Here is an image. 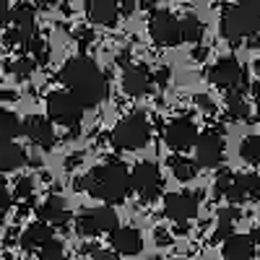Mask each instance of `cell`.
<instances>
[{
    "instance_id": "cell-18",
    "label": "cell",
    "mask_w": 260,
    "mask_h": 260,
    "mask_svg": "<svg viewBox=\"0 0 260 260\" xmlns=\"http://www.w3.org/2000/svg\"><path fill=\"white\" fill-rule=\"evenodd\" d=\"M86 16L96 26H115L120 18V3L117 0H89L86 3Z\"/></svg>"
},
{
    "instance_id": "cell-1",
    "label": "cell",
    "mask_w": 260,
    "mask_h": 260,
    "mask_svg": "<svg viewBox=\"0 0 260 260\" xmlns=\"http://www.w3.org/2000/svg\"><path fill=\"white\" fill-rule=\"evenodd\" d=\"M60 81L65 83V91H71L83 107H96L110 96V81L99 71V65L89 57H71L62 65Z\"/></svg>"
},
{
    "instance_id": "cell-16",
    "label": "cell",
    "mask_w": 260,
    "mask_h": 260,
    "mask_svg": "<svg viewBox=\"0 0 260 260\" xmlns=\"http://www.w3.org/2000/svg\"><path fill=\"white\" fill-rule=\"evenodd\" d=\"M151 83H154V76L146 65H127L122 71V89L130 96H146L151 91Z\"/></svg>"
},
{
    "instance_id": "cell-6",
    "label": "cell",
    "mask_w": 260,
    "mask_h": 260,
    "mask_svg": "<svg viewBox=\"0 0 260 260\" xmlns=\"http://www.w3.org/2000/svg\"><path fill=\"white\" fill-rule=\"evenodd\" d=\"M260 29V16H255L252 11L242 8V6H229L221 13V34L229 42H240L247 37H255Z\"/></svg>"
},
{
    "instance_id": "cell-21",
    "label": "cell",
    "mask_w": 260,
    "mask_h": 260,
    "mask_svg": "<svg viewBox=\"0 0 260 260\" xmlns=\"http://www.w3.org/2000/svg\"><path fill=\"white\" fill-rule=\"evenodd\" d=\"M29 161L26 151L13 141H0V172H16Z\"/></svg>"
},
{
    "instance_id": "cell-32",
    "label": "cell",
    "mask_w": 260,
    "mask_h": 260,
    "mask_svg": "<svg viewBox=\"0 0 260 260\" xmlns=\"http://www.w3.org/2000/svg\"><path fill=\"white\" fill-rule=\"evenodd\" d=\"M31 68H34V60H26V57H21V60L13 62V73H16L18 78H26V76L31 73Z\"/></svg>"
},
{
    "instance_id": "cell-10",
    "label": "cell",
    "mask_w": 260,
    "mask_h": 260,
    "mask_svg": "<svg viewBox=\"0 0 260 260\" xmlns=\"http://www.w3.org/2000/svg\"><path fill=\"white\" fill-rule=\"evenodd\" d=\"M148 34L161 47H177L182 42L180 18L175 13H169V11H154L151 18H148Z\"/></svg>"
},
{
    "instance_id": "cell-13",
    "label": "cell",
    "mask_w": 260,
    "mask_h": 260,
    "mask_svg": "<svg viewBox=\"0 0 260 260\" xmlns=\"http://www.w3.org/2000/svg\"><path fill=\"white\" fill-rule=\"evenodd\" d=\"M164 141L172 151H187L198 141V127L190 117H175L164 130Z\"/></svg>"
},
{
    "instance_id": "cell-30",
    "label": "cell",
    "mask_w": 260,
    "mask_h": 260,
    "mask_svg": "<svg viewBox=\"0 0 260 260\" xmlns=\"http://www.w3.org/2000/svg\"><path fill=\"white\" fill-rule=\"evenodd\" d=\"M29 50H31V55H34V62L39 60V62H47V45H45V42H42L39 37H34L31 42H29Z\"/></svg>"
},
{
    "instance_id": "cell-29",
    "label": "cell",
    "mask_w": 260,
    "mask_h": 260,
    "mask_svg": "<svg viewBox=\"0 0 260 260\" xmlns=\"http://www.w3.org/2000/svg\"><path fill=\"white\" fill-rule=\"evenodd\" d=\"M37 255H39V260H60L62 257V242L57 237H52V240H47L37 250Z\"/></svg>"
},
{
    "instance_id": "cell-45",
    "label": "cell",
    "mask_w": 260,
    "mask_h": 260,
    "mask_svg": "<svg viewBox=\"0 0 260 260\" xmlns=\"http://www.w3.org/2000/svg\"><path fill=\"white\" fill-rule=\"evenodd\" d=\"M16 99V94H11V91H3L0 94V102H13Z\"/></svg>"
},
{
    "instance_id": "cell-9",
    "label": "cell",
    "mask_w": 260,
    "mask_h": 260,
    "mask_svg": "<svg viewBox=\"0 0 260 260\" xmlns=\"http://www.w3.org/2000/svg\"><path fill=\"white\" fill-rule=\"evenodd\" d=\"M130 187H133L143 201H156L164 187V177L154 161H138L130 172Z\"/></svg>"
},
{
    "instance_id": "cell-42",
    "label": "cell",
    "mask_w": 260,
    "mask_h": 260,
    "mask_svg": "<svg viewBox=\"0 0 260 260\" xmlns=\"http://www.w3.org/2000/svg\"><path fill=\"white\" fill-rule=\"evenodd\" d=\"M156 242H159V245H169V234H167L164 229L156 232Z\"/></svg>"
},
{
    "instance_id": "cell-3",
    "label": "cell",
    "mask_w": 260,
    "mask_h": 260,
    "mask_svg": "<svg viewBox=\"0 0 260 260\" xmlns=\"http://www.w3.org/2000/svg\"><path fill=\"white\" fill-rule=\"evenodd\" d=\"M151 141V122L143 112H133L122 117L112 130V143L122 151H138Z\"/></svg>"
},
{
    "instance_id": "cell-33",
    "label": "cell",
    "mask_w": 260,
    "mask_h": 260,
    "mask_svg": "<svg viewBox=\"0 0 260 260\" xmlns=\"http://www.w3.org/2000/svg\"><path fill=\"white\" fill-rule=\"evenodd\" d=\"M31 190H34V185H31V180H29V177L18 180V185H16V198H29Z\"/></svg>"
},
{
    "instance_id": "cell-12",
    "label": "cell",
    "mask_w": 260,
    "mask_h": 260,
    "mask_svg": "<svg viewBox=\"0 0 260 260\" xmlns=\"http://www.w3.org/2000/svg\"><path fill=\"white\" fill-rule=\"evenodd\" d=\"M224 159V138L216 133V130H206V133H198V141H195V161L198 167H219Z\"/></svg>"
},
{
    "instance_id": "cell-41",
    "label": "cell",
    "mask_w": 260,
    "mask_h": 260,
    "mask_svg": "<svg viewBox=\"0 0 260 260\" xmlns=\"http://www.w3.org/2000/svg\"><path fill=\"white\" fill-rule=\"evenodd\" d=\"M57 0H31V6H39V8H52Z\"/></svg>"
},
{
    "instance_id": "cell-7",
    "label": "cell",
    "mask_w": 260,
    "mask_h": 260,
    "mask_svg": "<svg viewBox=\"0 0 260 260\" xmlns=\"http://www.w3.org/2000/svg\"><path fill=\"white\" fill-rule=\"evenodd\" d=\"M37 37V16L29 3L11 8V29L6 31V45L29 47V42Z\"/></svg>"
},
{
    "instance_id": "cell-11",
    "label": "cell",
    "mask_w": 260,
    "mask_h": 260,
    "mask_svg": "<svg viewBox=\"0 0 260 260\" xmlns=\"http://www.w3.org/2000/svg\"><path fill=\"white\" fill-rule=\"evenodd\" d=\"M198 201H201V195L198 192H169L167 198H164V213L169 216L172 221H177V224H187L190 219H195L198 216Z\"/></svg>"
},
{
    "instance_id": "cell-39",
    "label": "cell",
    "mask_w": 260,
    "mask_h": 260,
    "mask_svg": "<svg viewBox=\"0 0 260 260\" xmlns=\"http://www.w3.org/2000/svg\"><path fill=\"white\" fill-rule=\"evenodd\" d=\"M0 203H11V195H8V187H6L3 177H0Z\"/></svg>"
},
{
    "instance_id": "cell-19",
    "label": "cell",
    "mask_w": 260,
    "mask_h": 260,
    "mask_svg": "<svg viewBox=\"0 0 260 260\" xmlns=\"http://www.w3.org/2000/svg\"><path fill=\"white\" fill-rule=\"evenodd\" d=\"M39 219L50 224V226H68L71 221V211L60 195H50V198L39 206Z\"/></svg>"
},
{
    "instance_id": "cell-37",
    "label": "cell",
    "mask_w": 260,
    "mask_h": 260,
    "mask_svg": "<svg viewBox=\"0 0 260 260\" xmlns=\"http://www.w3.org/2000/svg\"><path fill=\"white\" fill-rule=\"evenodd\" d=\"M154 81L164 89V86L169 83V68H159V71H156V76H154Z\"/></svg>"
},
{
    "instance_id": "cell-5",
    "label": "cell",
    "mask_w": 260,
    "mask_h": 260,
    "mask_svg": "<svg viewBox=\"0 0 260 260\" xmlns=\"http://www.w3.org/2000/svg\"><path fill=\"white\" fill-rule=\"evenodd\" d=\"M208 78L213 86L224 89L226 94H245V89H247V71L242 68V62L237 57L216 60L213 68L208 71Z\"/></svg>"
},
{
    "instance_id": "cell-43",
    "label": "cell",
    "mask_w": 260,
    "mask_h": 260,
    "mask_svg": "<svg viewBox=\"0 0 260 260\" xmlns=\"http://www.w3.org/2000/svg\"><path fill=\"white\" fill-rule=\"evenodd\" d=\"M252 96H255V104L260 107V78L255 81V86H252Z\"/></svg>"
},
{
    "instance_id": "cell-22",
    "label": "cell",
    "mask_w": 260,
    "mask_h": 260,
    "mask_svg": "<svg viewBox=\"0 0 260 260\" xmlns=\"http://www.w3.org/2000/svg\"><path fill=\"white\" fill-rule=\"evenodd\" d=\"M52 226L50 224H45V221H34V224H29L26 226V232L21 234V247L24 250H29V252H34V250H39L42 245H45L47 240H52Z\"/></svg>"
},
{
    "instance_id": "cell-47",
    "label": "cell",
    "mask_w": 260,
    "mask_h": 260,
    "mask_svg": "<svg viewBox=\"0 0 260 260\" xmlns=\"http://www.w3.org/2000/svg\"><path fill=\"white\" fill-rule=\"evenodd\" d=\"M110 260H115V257H110Z\"/></svg>"
},
{
    "instance_id": "cell-38",
    "label": "cell",
    "mask_w": 260,
    "mask_h": 260,
    "mask_svg": "<svg viewBox=\"0 0 260 260\" xmlns=\"http://www.w3.org/2000/svg\"><path fill=\"white\" fill-rule=\"evenodd\" d=\"M76 39L81 42V45H89V42H91V31L89 29H78L76 31Z\"/></svg>"
},
{
    "instance_id": "cell-46",
    "label": "cell",
    "mask_w": 260,
    "mask_h": 260,
    "mask_svg": "<svg viewBox=\"0 0 260 260\" xmlns=\"http://www.w3.org/2000/svg\"><path fill=\"white\" fill-rule=\"evenodd\" d=\"M252 240H255V247H257V252H260V226L255 229V234H252Z\"/></svg>"
},
{
    "instance_id": "cell-26",
    "label": "cell",
    "mask_w": 260,
    "mask_h": 260,
    "mask_svg": "<svg viewBox=\"0 0 260 260\" xmlns=\"http://www.w3.org/2000/svg\"><path fill=\"white\" fill-rule=\"evenodd\" d=\"M240 219V211L237 208H224L219 211V226H216V234H213V240H226V237L232 234L234 229V221Z\"/></svg>"
},
{
    "instance_id": "cell-35",
    "label": "cell",
    "mask_w": 260,
    "mask_h": 260,
    "mask_svg": "<svg viewBox=\"0 0 260 260\" xmlns=\"http://www.w3.org/2000/svg\"><path fill=\"white\" fill-rule=\"evenodd\" d=\"M11 21V0H0V26Z\"/></svg>"
},
{
    "instance_id": "cell-36",
    "label": "cell",
    "mask_w": 260,
    "mask_h": 260,
    "mask_svg": "<svg viewBox=\"0 0 260 260\" xmlns=\"http://www.w3.org/2000/svg\"><path fill=\"white\" fill-rule=\"evenodd\" d=\"M237 6H242V8L252 11L255 16H260V0H237Z\"/></svg>"
},
{
    "instance_id": "cell-17",
    "label": "cell",
    "mask_w": 260,
    "mask_h": 260,
    "mask_svg": "<svg viewBox=\"0 0 260 260\" xmlns=\"http://www.w3.org/2000/svg\"><path fill=\"white\" fill-rule=\"evenodd\" d=\"M110 245L117 255H125V257H133L143 250L141 232L133 226H117L115 232H110Z\"/></svg>"
},
{
    "instance_id": "cell-31",
    "label": "cell",
    "mask_w": 260,
    "mask_h": 260,
    "mask_svg": "<svg viewBox=\"0 0 260 260\" xmlns=\"http://www.w3.org/2000/svg\"><path fill=\"white\" fill-rule=\"evenodd\" d=\"M232 180H234V175L232 172H219V177H216V195H226V190H229V185H232Z\"/></svg>"
},
{
    "instance_id": "cell-20",
    "label": "cell",
    "mask_w": 260,
    "mask_h": 260,
    "mask_svg": "<svg viewBox=\"0 0 260 260\" xmlns=\"http://www.w3.org/2000/svg\"><path fill=\"white\" fill-rule=\"evenodd\" d=\"M224 257L226 260H250L255 255L252 234H229L224 240Z\"/></svg>"
},
{
    "instance_id": "cell-40",
    "label": "cell",
    "mask_w": 260,
    "mask_h": 260,
    "mask_svg": "<svg viewBox=\"0 0 260 260\" xmlns=\"http://www.w3.org/2000/svg\"><path fill=\"white\" fill-rule=\"evenodd\" d=\"M81 159H83V154H73V156H68V161H65V167H68V169H73L76 164H81Z\"/></svg>"
},
{
    "instance_id": "cell-4",
    "label": "cell",
    "mask_w": 260,
    "mask_h": 260,
    "mask_svg": "<svg viewBox=\"0 0 260 260\" xmlns=\"http://www.w3.org/2000/svg\"><path fill=\"white\" fill-rule=\"evenodd\" d=\"M83 110L86 107L71 91H52L47 96V117H50L52 125L76 130L83 120Z\"/></svg>"
},
{
    "instance_id": "cell-28",
    "label": "cell",
    "mask_w": 260,
    "mask_h": 260,
    "mask_svg": "<svg viewBox=\"0 0 260 260\" xmlns=\"http://www.w3.org/2000/svg\"><path fill=\"white\" fill-rule=\"evenodd\" d=\"M240 156L250 164H260V136H247L240 146Z\"/></svg>"
},
{
    "instance_id": "cell-24",
    "label": "cell",
    "mask_w": 260,
    "mask_h": 260,
    "mask_svg": "<svg viewBox=\"0 0 260 260\" xmlns=\"http://www.w3.org/2000/svg\"><path fill=\"white\" fill-rule=\"evenodd\" d=\"M24 133V122H21L13 112L0 110V141H13Z\"/></svg>"
},
{
    "instance_id": "cell-2",
    "label": "cell",
    "mask_w": 260,
    "mask_h": 260,
    "mask_svg": "<svg viewBox=\"0 0 260 260\" xmlns=\"http://www.w3.org/2000/svg\"><path fill=\"white\" fill-rule=\"evenodd\" d=\"M76 190H86L91 198H99L104 203H122L127 198L130 187V172L122 161H104L94 167L86 177L76 180Z\"/></svg>"
},
{
    "instance_id": "cell-44",
    "label": "cell",
    "mask_w": 260,
    "mask_h": 260,
    "mask_svg": "<svg viewBox=\"0 0 260 260\" xmlns=\"http://www.w3.org/2000/svg\"><path fill=\"white\" fill-rule=\"evenodd\" d=\"M8 208H11V203H0V226H3V221H6V213H8Z\"/></svg>"
},
{
    "instance_id": "cell-34",
    "label": "cell",
    "mask_w": 260,
    "mask_h": 260,
    "mask_svg": "<svg viewBox=\"0 0 260 260\" xmlns=\"http://www.w3.org/2000/svg\"><path fill=\"white\" fill-rule=\"evenodd\" d=\"M195 104H198L203 112H208V115H213V112H216V107H213L211 96H206V94H198V96H195Z\"/></svg>"
},
{
    "instance_id": "cell-23",
    "label": "cell",
    "mask_w": 260,
    "mask_h": 260,
    "mask_svg": "<svg viewBox=\"0 0 260 260\" xmlns=\"http://www.w3.org/2000/svg\"><path fill=\"white\" fill-rule=\"evenodd\" d=\"M169 169L180 182H190L195 175H198V161L195 159H187V156H169Z\"/></svg>"
},
{
    "instance_id": "cell-15",
    "label": "cell",
    "mask_w": 260,
    "mask_h": 260,
    "mask_svg": "<svg viewBox=\"0 0 260 260\" xmlns=\"http://www.w3.org/2000/svg\"><path fill=\"white\" fill-rule=\"evenodd\" d=\"M224 198L229 203H245V201H260V177L257 175H234Z\"/></svg>"
},
{
    "instance_id": "cell-25",
    "label": "cell",
    "mask_w": 260,
    "mask_h": 260,
    "mask_svg": "<svg viewBox=\"0 0 260 260\" xmlns=\"http://www.w3.org/2000/svg\"><path fill=\"white\" fill-rule=\"evenodd\" d=\"M180 31H182V42H201V37H203V21L195 13H185L180 18Z\"/></svg>"
},
{
    "instance_id": "cell-27",
    "label": "cell",
    "mask_w": 260,
    "mask_h": 260,
    "mask_svg": "<svg viewBox=\"0 0 260 260\" xmlns=\"http://www.w3.org/2000/svg\"><path fill=\"white\" fill-rule=\"evenodd\" d=\"M226 110L234 120H247L250 117V107H247L242 94H229L226 96Z\"/></svg>"
},
{
    "instance_id": "cell-14",
    "label": "cell",
    "mask_w": 260,
    "mask_h": 260,
    "mask_svg": "<svg viewBox=\"0 0 260 260\" xmlns=\"http://www.w3.org/2000/svg\"><path fill=\"white\" fill-rule=\"evenodd\" d=\"M24 136H26L34 146L45 148V151H50V148L55 146V127H52L50 117L29 115V117L24 120Z\"/></svg>"
},
{
    "instance_id": "cell-8",
    "label": "cell",
    "mask_w": 260,
    "mask_h": 260,
    "mask_svg": "<svg viewBox=\"0 0 260 260\" xmlns=\"http://www.w3.org/2000/svg\"><path fill=\"white\" fill-rule=\"evenodd\" d=\"M117 229V213L110 206H96V208H83L76 219V232L83 237H99L107 232Z\"/></svg>"
}]
</instances>
